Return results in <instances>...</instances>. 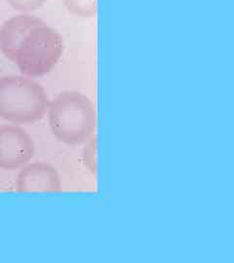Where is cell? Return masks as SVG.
<instances>
[{"label":"cell","mask_w":234,"mask_h":263,"mask_svg":"<svg viewBox=\"0 0 234 263\" xmlns=\"http://www.w3.org/2000/svg\"><path fill=\"white\" fill-rule=\"evenodd\" d=\"M47 111L52 134L58 141L68 145L84 143L96 130L95 105L80 92L66 91L58 95Z\"/></svg>","instance_id":"obj_1"},{"label":"cell","mask_w":234,"mask_h":263,"mask_svg":"<svg viewBox=\"0 0 234 263\" xmlns=\"http://www.w3.org/2000/svg\"><path fill=\"white\" fill-rule=\"evenodd\" d=\"M44 88L28 76L0 77V118L15 124H32L48 110Z\"/></svg>","instance_id":"obj_2"},{"label":"cell","mask_w":234,"mask_h":263,"mask_svg":"<svg viewBox=\"0 0 234 263\" xmlns=\"http://www.w3.org/2000/svg\"><path fill=\"white\" fill-rule=\"evenodd\" d=\"M64 52L62 35L44 22L32 28L17 50L14 63L22 74L40 77L49 73Z\"/></svg>","instance_id":"obj_3"},{"label":"cell","mask_w":234,"mask_h":263,"mask_svg":"<svg viewBox=\"0 0 234 263\" xmlns=\"http://www.w3.org/2000/svg\"><path fill=\"white\" fill-rule=\"evenodd\" d=\"M34 142L28 132L17 125L0 126V168H23L34 155Z\"/></svg>","instance_id":"obj_4"},{"label":"cell","mask_w":234,"mask_h":263,"mask_svg":"<svg viewBox=\"0 0 234 263\" xmlns=\"http://www.w3.org/2000/svg\"><path fill=\"white\" fill-rule=\"evenodd\" d=\"M16 187L19 192H53L62 190L60 175L53 166L44 162L25 165L17 177Z\"/></svg>","instance_id":"obj_5"},{"label":"cell","mask_w":234,"mask_h":263,"mask_svg":"<svg viewBox=\"0 0 234 263\" xmlns=\"http://www.w3.org/2000/svg\"><path fill=\"white\" fill-rule=\"evenodd\" d=\"M43 21L28 14H19L4 21L0 26V50L14 62L22 40L35 26Z\"/></svg>","instance_id":"obj_6"},{"label":"cell","mask_w":234,"mask_h":263,"mask_svg":"<svg viewBox=\"0 0 234 263\" xmlns=\"http://www.w3.org/2000/svg\"><path fill=\"white\" fill-rule=\"evenodd\" d=\"M71 14L80 18H94L97 15L98 0H62Z\"/></svg>","instance_id":"obj_7"},{"label":"cell","mask_w":234,"mask_h":263,"mask_svg":"<svg viewBox=\"0 0 234 263\" xmlns=\"http://www.w3.org/2000/svg\"><path fill=\"white\" fill-rule=\"evenodd\" d=\"M85 145L82 151V163L85 168L91 174H96L98 171V139L93 135L89 140L84 142Z\"/></svg>","instance_id":"obj_8"},{"label":"cell","mask_w":234,"mask_h":263,"mask_svg":"<svg viewBox=\"0 0 234 263\" xmlns=\"http://www.w3.org/2000/svg\"><path fill=\"white\" fill-rule=\"evenodd\" d=\"M10 6L22 13H29L42 8L48 0H6Z\"/></svg>","instance_id":"obj_9"}]
</instances>
